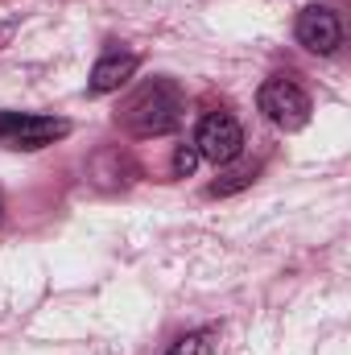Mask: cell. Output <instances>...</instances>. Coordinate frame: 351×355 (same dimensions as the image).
<instances>
[{
    "instance_id": "6da1fadb",
    "label": "cell",
    "mask_w": 351,
    "mask_h": 355,
    "mask_svg": "<svg viewBox=\"0 0 351 355\" xmlns=\"http://www.w3.org/2000/svg\"><path fill=\"white\" fill-rule=\"evenodd\" d=\"M182 107H186V103H182L178 83L153 79V83H145V87L128 99V107H124V128L137 132V137H166V132L178 128Z\"/></svg>"
},
{
    "instance_id": "7a4b0ae2",
    "label": "cell",
    "mask_w": 351,
    "mask_h": 355,
    "mask_svg": "<svg viewBox=\"0 0 351 355\" xmlns=\"http://www.w3.org/2000/svg\"><path fill=\"white\" fill-rule=\"evenodd\" d=\"M257 107L264 112V120L277 124L281 132L306 128L310 124V112H314L310 95L298 87L293 79H264L261 91H257Z\"/></svg>"
},
{
    "instance_id": "3957f363",
    "label": "cell",
    "mask_w": 351,
    "mask_h": 355,
    "mask_svg": "<svg viewBox=\"0 0 351 355\" xmlns=\"http://www.w3.org/2000/svg\"><path fill=\"white\" fill-rule=\"evenodd\" d=\"M194 149H198V157H207V162H215V166L236 162L240 149H244V128H240V120H236L232 112H211V116H203V124H198V132H194Z\"/></svg>"
},
{
    "instance_id": "277c9868",
    "label": "cell",
    "mask_w": 351,
    "mask_h": 355,
    "mask_svg": "<svg viewBox=\"0 0 351 355\" xmlns=\"http://www.w3.org/2000/svg\"><path fill=\"white\" fill-rule=\"evenodd\" d=\"M67 132H71L67 120L25 116V112H0V141L12 145V149H42V145H54Z\"/></svg>"
},
{
    "instance_id": "5b68a950",
    "label": "cell",
    "mask_w": 351,
    "mask_h": 355,
    "mask_svg": "<svg viewBox=\"0 0 351 355\" xmlns=\"http://www.w3.org/2000/svg\"><path fill=\"white\" fill-rule=\"evenodd\" d=\"M293 33H298V42H302L310 54H335L339 42H343V25H339V17H335L331 8H323V4L302 8Z\"/></svg>"
},
{
    "instance_id": "8992f818",
    "label": "cell",
    "mask_w": 351,
    "mask_h": 355,
    "mask_svg": "<svg viewBox=\"0 0 351 355\" xmlns=\"http://www.w3.org/2000/svg\"><path fill=\"white\" fill-rule=\"evenodd\" d=\"M132 75H137V54H128V50H108V54L95 62V71H91L87 91L91 95H112V91L124 87Z\"/></svg>"
},
{
    "instance_id": "52a82bcc",
    "label": "cell",
    "mask_w": 351,
    "mask_h": 355,
    "mask_svg": "<svg viewBox=\"0 0 351 355\" xmlns=\"http://www.w3.org/2000/svg\"><path fill=\"white\" fill-rule=\"evenodd\" d=\"M215 339H219L215 327H198V331H186L166 355H211L215 352Z\"/></svg>"
},
{
    "instance_id": "ba28073f",
    "label": "cell",
    "mask_w": 351,
    "mask_h": 355,
    "mask_svg": "<svg viewBox=\"0 0 351 355\" xmlns=\"http://www.w3.org/2000/svg\"><path fill=\"white\" fill-rule=\"evenodd\" d=\"M194 166H198V149H194V145H178V153H174V174L186 178Z\"/></svg>"
}]
</instances>
